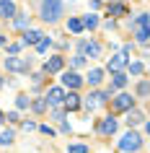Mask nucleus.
Instances as JSON below:
<instances>
[{
	"instance_id": "nucleus-1",
	"label": "nucleus",
	"mask_w": 150,
	"mask_h": 153,
	"mask_svg": "<svg viewBox=\"0 0 150 153\" xmlns=\"http://www.w3.org/2000/svg\"><path fill=\"white\" fill-rule=\"evenodd\" d=\"M62 13H65L62 0H41V18H44L47 24L60 21V16H62Z\"/></svg>"
},
{
	"instance_id": "nucleus-2",
	"label": "nucleus",
	"mask_w": 150,
	"mask_h": 153,
	"mask_svg": "<svg viewBox=\"0 0 150 153\" xmlns=\"http://www.w3.org/2000/svg\"><path fill=\"white\" fill-rule=\"evenodd\" d=\"M117 148L122 153H137L142 148V137L134 132V130H129V132H124V135L119 137V143H117Z\"/></svg>"
},
{
	"instance_id": "nucleus-3",
	"label": "nucleus",
	"mask_w": 150,
	"mask_h": 153,
	"mask_svg": "<svg viewBox=\"0 0 150 153\" xmlns=\"http://www.w3.org/2000/svg\"><path fill=\"white\" fill-rule=\"evenodd\" d=\"M29 68H31L29 57H18V55L5 57V70H10V73H29Z\"/></svg>"
},
{
	"instance_id": "nucleus-4",
	"label": "nucleus",
	"mask_w": 150,
	"mask_h": 153,
	"mask_svg": "<svg viewBox=\"0 0 150 153\" xmlns=\"http://www.w3.org/2000/svg\"><path fill=\"white\" fill-rule=\"evenodd\" d=\"M132 106H134V96H129V94H119V96L111 99V109L114 112H127Z\"/></svg>"
},
{
	"instance_id": "nucleus-5",
	"label": "nucleus",
	"mask_w": 150,
	"mask_h": 153,
	"mask_svg": "<svg viewBox=\"0 0 150 153\" xmlns=\"http://www.w3.org/2000/svg\"><path fill=\"white\" fill-rule=\"evenodd\" d=\"M80 55L83 57H101V44L98 42H93V39H83L80 42Z\"/></svg>"
},
{
	"instance_id": "nucleus-6",
	"label": "nucleus",
	"mask_w": 150,
	"mask_h": 153,
	"mask_svg": "<svg viewBox=\"0 0 150 153\" xmlns=\"http://www.w3.org/2000/svg\"><path fill=\"white\" fill-rule=\"evenodd\" d=\"M62 86L70 88V91H78L80 86H83V78H80L75 70H67V73H62Z\"/></svg>"
},
{
	"instance_id": "nucleus-7",
	"label": "nucleus",
	"mask_w": 150,
	"mask_h": 153,
	"mask_svg": "<svg viewBox=\"0 0 150 153\" xmlns=\"http://www.w3.org/2000/svg\"><path fill=\"white\" fill-rule=\"evenodd\" d=\"M62 101H65V88L55 86V88L47 91V104L49 106H62Z\"/></svg>"
},
{
	"instance_id": "nucleus-8",
	"label": "nucleus",
	"mask_w": 150,
	"mask_h": 153,
	"mask_svg": "<svg viewBox=\"0 0 150 153\" xmlns=\"http://www.w3.org/2000/svg\"><path fill=\"white\" fill-rule=\"evenodd\" d=\"M98 132L106 137H111L114 132H117V120L114 117H103V120H98Z\"/></svg>"
},
{
	"instance_id": "nucleus-9",
	"label": "nucleus",
	"mask_w": 150,
	"mask_h": 153,
	"mask_svg": "<svg viewBox=\"0 0 150 153\" xmlns=\"http://www.w3.org/2000/svg\"><path fill=\"white\" fill-rule=\"evenodd\" d=\"M127 62H129V60H127V52H119V55H114V57L109 60V65H106V68H109L111 73H117V70H124Z\"/></svg>"
},
{
	"instance_id": "nucleus-10",
	"label": "nucleus",
	"mask_w": 150,
	"mask_h": 153,
	"mask_svg": "<svg viewBox=\"0 0 150 153\" xmlns=\"http://www.w3.org/2000/svg\"><path fill=\"white\" fill-rule=\"evenodd\" d=\"M16 16V3L13 0H0V18H13Z\"/></svg>"
},
{
	"instance_id": "nucleus-11",
	"label": "nucleus",
	"mask_w": 150,
	"mask_h": 153,
	"mask_svg": "<svg viewBox=\"0 0 150 153\" xmlns=\"http://www.w3.org/2000/svg\"><path fill=\"white\" fill-rule=\"evenodd\" d=\"M62 65H65L62 57H49L47 62H44V73H49V75H52V73H60V70H62Z\"/></svg>"
},
{
	"instance_id": "nucleus-12",
	"label": "nucleus",
	"mask_w": 150,
	"mask_h": 153,
	"mask_svg": "<svg viewBox=\"0 0 150 153\" xmlns=\"http://www.w3.org/2000/svg\"><path fill=\"white\" fill-rule=\"evenodd\" d=\"M65 109H70V112H75V109H80V96L75 94V91H70V94H65V101H62Z\"/></svg>"
},
{
	"instance_id": "nucleus-13",
	"label": "nucleus",
	"mask_w": 150,
	"mask_h": 153,
	"mask_svg": "<svg viewBox=\"0 0 150 153\" xmlns=\"http://www.w3.org/2000/svg\"><path fill=\"white\" fill-rule=\"evenodd\" d=\"M88 86H91V88H98V86H101V81H103V70L101 68H93V70L88 73Z\"/></svg>"
},
{
	"instance_id": "nucleus-14",
	"label": "nucleus",
	"mask_w": 150,
	"mask_h": 153,
	"mask_svg": "<svg viewBox=\"0 0 150 153\" xmlns=\"http://www.w3.org/2000/svg\"><path fill=\"white\" fill-rule=\"evenodd\" d=\"M142 122H145V114L142 112H137V109H127V125H129V127H134V125H142Z\"/></svg>"
},
{
	"instance_id": "nucleus-15",
	"label": "nucleus",
	"mask_w": 150,
	"mask_h": 153,
	"mask_svg": "<svg viewBox=\"0 0 150 153\" xmlns=\"http://www.w3.org/2000/svg\"><path fill=\"white\" fill-rule=\"evenodd\" d=\"M111 78H114V81H111V86H109V91H111V94H114L117 88H124V86H127V75H124L122 70H117L114 75H111Z\"/></svg>"
},
{
	"instance_id": "nucleus-16",
	"label": "nucleus",
	"mask_w": 150,
	"mask_h": 153,
	"mask_svg": "<svg viewBox=\"0 0 150 153\" xmlns=\"http://www.w3.org/2000/svg\"><path fill=\"white\" fill-rule=\"evenodd\" d=\"M41 36H44V34L36 31V29H26V31H24V39H21V42H24V44H36Z\"/></svg>"
},
{
	"instance_id": "nucleus-17",
	"label": "nucleus",
	"mask_w": 150,
	"mask_h": 153,
	"mask_svg": "<svg viewBox=\"0 0 150 153\" xmlns=\"http://www.w3.org/2000/svg\"><path fill=\"white\" fill-rule=\"evenodd\" d=\"M10 21H13V26H16V29H26L31 18H29V16H24V13H21V16H18V13H16V16L10 18Z\"/></svg>"
},
{
	"instance_id": "nucleus-18",
	"label": "nucleus",
	"mask_w": 150,
	"mask_h": 153,
	"mask_svg": "<svg viewBox=\"0 0 150 153\" xmlns=\"http://www.w3.org/2000/svg\"><path fill=\"white\" fill-rule=\"evenodd\" d=\"M29 106H31L34 112H39V114H41V112H47V106H49V104H47V99H36V101H31Z\"/></svg>"
},
{
	"instance_id": "nucleus-19",
	"label": "nucleus",
	"mask_w": 150,
	"mask_h": 153,
	"mask_svg": "<svg viewBox=\"0 0 150 153\" xmlns=\"http://www.w3.org/2000/svg\"><path fill=\"white\" fill-rule=\"evenodd\" d=\"M132 29H148V13H140V16L132 21Z\"/></svg>"
},
{
	"instance_id": "nucleus-20",
	"label": "nucleus",
	"mask_w": 150,
	"mask_h": 153,
	"mask_svg": "<svg viewBox=\"0 0 150 153\" xmlns=\"http://www.w3.org/2000/svg\"><path fill=\"white\" fill-rule=\"evenodd\" d=\"M67 29H70L72 34H80L83 31V21H80V18H70V21H67Z\"/></svg>"
},
{
	"instance_id": "nucleus-21",
	"label": "nucleus",
	"mask_w": 150,
	"mask_h": 153,
	"mask_svg": "<svg viewBox=\"0 0 150 153\" xmlns=\"http://www.w3.org/2000/svg\"><path fill=\"white\" fill-rule=\"evenodd\" d=\"M13 130H3V132H0V145H10L13 143Z\"/></svg>"
},
{
	"instance_id": "nucleus-22",
	"label": "nucleus",
	"mask_w": 150,
	"mask_h": 153,
	"mask_svg": "<svg viewBox=\"0 0 150 153\" xmlns=\"http://www.w3.org/2000/svg\"><path fill=\"white\" fill-rule=\"evenodd\" d=\"M96 26H98V16H93V13H91V16L83 18V29H96Z\"/></svg>"
},
{
	"instance_id": "nucleus-23",
	"label": "nucleus",
	"mask_w": 150,
	"mask_h": 153,
	"mask_svg": "<svg viewBox=\"0 0 150 153\" xmlns=\"http://www.w3.org/2000/svg\"><path fill=\"white\" fill-rule=\"evenodd\" d=\"M127 68H129L132 75H142V73H145V65L142 62H127Z\"/></svg>"
},
{
	"instance_id": "nucleus-24",
	"label": "nucleus",
	"mask_w": 150,
	"mask_h": 153,
	"mask_svg": "<svg viewBox=\"0 0 150 153\" xmlns=\"http://www.w3.org/2000/svg\"><path fill=\"white\" fill-rule=\"evenodd\" d=\"M134 39L140 44H148V29H134Z\"/></svg>"
},
{
	"instance_id": "nucleus-25",
	"label": "nucleus",
	"mask_w": 150,
	"mask_h": 153,
	"mask_svg": "<svg viewBox=\"0 0 150 153\" xmlns=\"http://www.w3.org/2000/svg\"><path fill=\"white\" fill-rule=\"evenodd\" d=\"M109 13H111V16H124L127 8H124V5H119V3H114V5H109Z\"/></svg>"
},
{
	"instance_id": "nucleus-26",
	"label": "nucleus",
	"mask_w": 150,
	"mask_h": 153,
	"mask_svg": "<svg viewBox=\"0 0 150 153\" xmlns=\"http://www.w3.org/2000/svg\"><path fill=\"white\" fill-rule=\"evenodd\" d=\"M67 153H88V145H83V143H72L70 148H67Z\"/></svg>"
},
{
	"instance_id": "nucleus-27",
	"label": "nucleus",
	"mask_w": 150,
	"mask_h": 153,
	"mask_svg": "<svg viewBox=\"0 0 150 153\" xmlns=\"http://www.w3.org/2000/svg\"><path fill=\"white\" fill-rule=\"evenodd\" d=\"M29 104H31V99L26 96V94H21V96L16 99V106H18V109H26V106H29Z\"/></svg>"
},
{
	"instance_id": "nucleus-28",
	"label": "nucleus",
	"mask_w": 150,
	"mask_h": 153,
	"mask_svg": "<svg viewBox=\"0 0 150 153\" xmlns=\"http://www.w3.org/2000/svg\"><path fill=\"white\" fill-rule=\"evenodd\" d=\"M137 96L148 99V81H140V86H137Z\"/></svg>"
},
{
	"instance_id": "nucleus-29",
	"label": "nucleus",
	"mask_w": 150,
	"mask_h": 153,
	"mask_svg": "<svg viewBox=\"0 0 150 153\" xmlns=\"http://www.w3.org/2000/svg\"><path fill=\"white\" fill-rule=\"evenodd\" d=\"M24 47H26L24 42H18V44H10V47H8V52H10V55H18V52H21Z\"/></svg>"
},
{
	"instance_id": "nucleus-30",
	"label": "nucleus",
	"mask_w": 150,
	"mask_h": 153,
	"mask_svg": "<svg viewBox=\"0 0 150 153\" xmlns=\"http://www.w3.org/2000/svg\"><path fill=\"white\" fill-rule=\"evenodd\" d=\"M70 62H72V68H80V65L86 62V57H83V55H75V57L70 60Z\"/></svg>"
},
{
	"instance_id": "nucleus-31",
	"label": "nucleus",
	"mask_w": 150,
	"mask_h": 153,
	"mask_svg": "<svg viewBox=\"0 0 150 153\" xmlns=\"http://www.w3.org/2000/svg\"><path fill=\"white\" fill-rule=\"evenodd\" d=\"M62 117H65V112H62V109H60V106H57L55 112H52V120H62Z\"/></svg>"
},
{
	"instance_id": "nucleus-32",
	"label": "nucleus",
	"mask_w": 150,
	"mask_h": 153,
	"mask_svg": "<svg viewBox=\"0 0 150 153\" xmlns=\"http://www.w3.org/2000/svg\"><path fill=\"white\" fill-rule=\"evenodd\" d=\"M41 132H44V135H55V130L49 127V125H41Z\"/></svg>"
},
{
	"instance_id": "nucleus-33",
	"label": "nucleus",
	"mask_w": 150,
	"mask_h": 153,
	"mask_svg": "<svg viewBox=\"0 0 150 153\" xmlns=\"http://www.w3.org/2000/svg\"><path fill=\"white\" fill-rule=\"evenodd\" d=\"M5 120H8V122H18V112H10Z\"/></svg>"
},
{
	"instance_id": "nucleus-34",
	"label": "nucleus",
	"mask_w": 150,
	"mask_h": 153,
	"mask_svg": "<svg viewBox=\"0 0 150 153\" xmlns=\"http://www.w3.org/2000/svg\"><path fill=\"white\" fill-rule=\"evenodd\" d=\"M24 130L26 132H29V130H36V125H34V122H24Z\"/></svg>"
},
{
	"instance_id": "nucleus-35",
	"label": "nucleus",
	"mask_w": 150,
	"mask_h": 153,
	"mask_svg": "<svg viewBox=\"0 0 150 153\" xmlns=\"http://www.w3.org/2000/svg\"><path fill=\"white\" fill-rule=\"evenodd\" d=\"M91 8H93V10H96V8H101V0H91Z\"/></svg>"
},
{
	"instance_id": "nucleus-36",
	"label": "nucleus",
	"mask_w": 150,
	"mask_h": 153,
	"mask_svg": "<svg viewBox=\"0 0 150 153\" xmlns=\"http://www.w3.org/2000/svg\"><path fill=\"white\" fill-rule=\"evenodd\" d=\"M3 44H5V36H3V34H0V47H3Z\"/></svg>"
},
{
	"instance_id": "nucleus-37",
	"label": "nucleus",
	"mask_w": 150,
	"mask_h": 153,
	"mask_svg": "<svg viewBox=\"0 0 150 153\" xmlns=\"http://www.w3.org/2000/svg\"><path fill=\"white\" fill-rule=\"evenodd\" d=\"M0 122H5V114H3V112H0Z\"/></svg>"
},
{
	"instance_id": "nucleus-38",
	"label": "nucleus",
	"mask_w": 150,
	"mask_h": 153,
	"mask_svg": "<svg viewBox=\"0 0 150 153\" xmlns=\"http://www.w3.org/2000/svg\"><path fill=\"white\" fill-rule=\"evenodd\" d=\"M3 83H5V81H3V75H0V88H3Z\"/></svg>"
},
{
	"instance_id": "nucleus-39",
	"label": "nucleus",
	"mask_w": 150,
	"mask_h": 153,
	"mask_svg": "<svg viewBox=\"0 0 150 153\" xmlns=\"http://www.w3.org/2000/svg\"><path fill=\"white\" fill-rule=\"evenodd\" d=\"M119 153H122V151H119Z\"/></svg>"
}]
</instances>
